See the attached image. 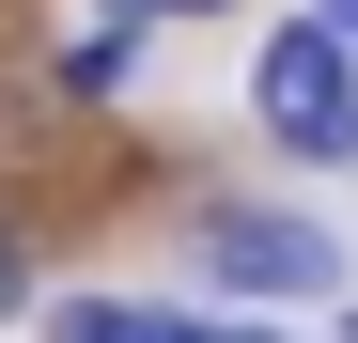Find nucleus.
Returning a JSON list of instances; mask_svg holds the SVG:
<instances>
[{"mask_svg":"<svg viewBox=\"0 0 358 343\" xmlns=\"http://www.w3.org/2000/svg\"><path fill=\"white\" fill-rule=\"evenodd\" d=\"M327 16H343V31H358V0H327Z\"/></svg>","mask_w":358,"mask_h":343,"instance_id":"obj_8","label":"nucleus"},{"mask_svg":"<svg viewBox=\"0 0 358 343\" xmlns=\"http://www.w3.org/2000/svg\"><path fill=\"white\" fill-rule=\"evenodd\" d=\"M125 78H141V16H109L78 63H63V94H125Z\"/></svg>","mask_w":358,"mask_h":343,"instance_id":"obj_3","label":"nucleus"},{"mask_svg":"<svg viewBox=\"0 0 358 343\" xmlns=\"http://www.w3.org/2000/svg\"><path fill=\"white\" fill-rule=\"evenodd\" d=\"M47 343H141V297H63Z\"/></svg>","mask_w":358,"mask_h":343,"instance_id":"obj_4","label":"nucleus"},{"mask_svg":"<svg viewBox=\"0 0 358 343\" xmlns=\"http://www.w3.org/2000/svg\"><path fill=\"white\" fill-rule=\"evenodd\" d=\"M187 250H203L218 297H343V234L296 218V203H203Z\"/></svg>","mask_w":358,"mask_h":343,"instance_id":"obj_2","label":"nucleus"},{"mask_svg":"<svg viewBox=\"0 0 358 343\" xmlns=\"http://www.w3.org/2000/svg\"><path fill=\"white\" fill-rule=\"evenodd\" d=\"M141 343H218V328H187V312H141Z\"/></svg>","mask_w":358,"mask_h":343,"instance_id":"obj_6","label":"nucleus"},{"mask_svg":"<svg viewBox=\"0 0 358 343\" xmlns=\"http://www.w3.org/2000/svg\"><path fill=\"white\" fill-rule=\"evenodd\" d=\"M16 312H31V250L0 234V328H16Z\"/></svg>","mask_w":358,"mask_h":343,"instance_id":"obj_5","label":"nucleus"},{"mask_svg":"<svg viewBox=\"0 0 358 343\" xmlns=\"http://www.w3.org/2000/svg\"><path fill=\"white\" fill-rule=\"evenodd\" d=\"M250 109H265L296 156H358V31H343V16H296V31H265Z\"/></svg>","mask_w":358,"mask_h":343,"instance_id":"obj_1","label":"nucleus"},{"mask_svg":"<svg viewBox=\"0 0 358 343\" xmlns=\"http://www.w3.org/2000/svg\"><path fill=\"white\" fill-rule=\"evenodd\" d=\"M109 16H218V0H109Z\"/></svg>","mask_w":358,"mask_h":343,"instance_id":"obj_7","label":"nucleus"}]
</instances>
